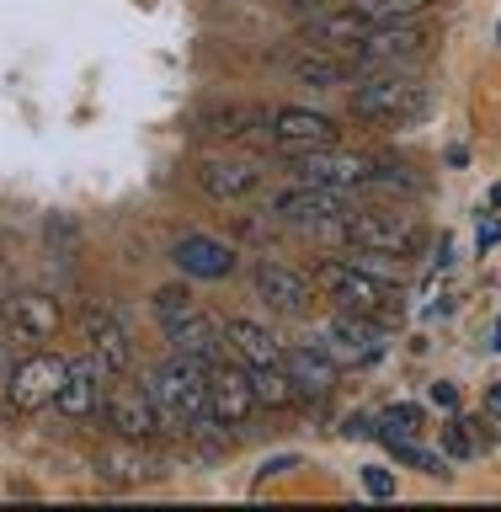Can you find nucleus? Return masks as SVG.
<instances>
[{"label": "nucleus", "mask_w": 501, "mask_h": 512, "mask_svg": "<svg viewBox=\"0 0 501 512\" xmlns=\"http://www.w3.org/2000/svg\"><path fill=\"white\" fill-rule=\"evenodd\" d=\"M315 294L331 299L336 310H358V315H400V288L390 278H379L374 267L358 262H320L310 272Z\"/></svg>", "instance_id": "f257e3e1"}, {"label": "nucleus", "mask_w": 501, "mask_h": 512, "mask_svg": "<svg viewBox=\"0 0 501 512\" xmlns=\"http://www.w3.org/2000/svg\"><path fill=\"white\" fill-rule=\"evenodd\" d=\"M208 368H214V363L182 358V352L155 368L150 384H144V395L155 400V416H160V422L187 427L192 416H203V411H208Z\"/></svg>", "instance_id": "f03ea898"}, {"label": "nucleus", "mask_w": 501, "mask_h": 512, "mask_svg": "<svg viewBox=\"0 0 501 512\" xmlns=\"http://www.w3.org/2000/svg\"><path fill=\"white\" fill-rule=\"evenodd\" d=\"M347 107H352V118H368V123H411L432 107V91L422 86V80L390 70V75L358 80L352 96H347Z\"/></svg>", "instance_id": "7ed1b4c3"}, {"label": "nucleus", "mask_w": 501, "mask_h": 512, "mask_svg": "<svg viewBox=\"0 0 501 512\" xmlns=\"http://www.w3.org/2000/svg\"><path fill=\"white\" fill-rule=\"evenodd\" d=\"M347 240L368 256H395L406 262L427 246V230L400 208H363V214H347Z\"/></svg>", "instance_id": "20e7f679"}, {"label": "nucleus", "mask_w": 501, "mask_h": 512, "mask_svg": "<svg viewBox=\"0 0 501 512\" xmlns=\"http://www.w3.org/2000/svg\"><path fill=\"white\" fill-rule=\"evenodd\" d=\"M379 160L374 155H358V150H336V144H326V150H299L294 155V171L299 182H315V187H336V192H352V187H368V176H374Z\"/></svg>", "instance_id": "39448f33"}, {"label": "nucleus", "mask_w": 501, "mask_h": 512, "mask_svg": "<svg viewBox=\"0 0 501 512\" xmlns=\"http://www.w3.org/2000/svg\"><path fill=\"white\" fill-rule=\"evenodd\" d=\"M64 368H70V358H59V352H32V358H22L11 368L6 379V400L16 411H43L54 406L59 384H64Z\"/></svg>", "instance_id": "423d86ee"}, {"label": "nucleus", "mask_w": 501, "mask_h": 512, "mask_svg": "<svg viewBox=\"0 0 501 512\" xmlns=\"http://www.w3.org/2000/svg\"><path fill=\"white\" fill-rule=\"evenodd\" d=\"M427 43H432V32L416 27L411 16H406V22H379V27H368L342 59H347V70H352V64H390V59H416Z\"/></svg>", "instance_id": "0eeeda50"}, {"label": "nucleus", "mask_w": 501, "mask_h": 512, "mask_svg": "<svg viewBox=\"0 0 501 512\" xmlns=\"http://www.w3.org/2000/svg\"><path fill=\"white\" fill-rule=\"evenodd\" d=\"M267 134L278 150L299 155V150H326V144H342V128L326 112H310V107H272L267 112Z\"/></svg>", "instance_id": "6e6552de"}, {"label": "nucleus", "mask_w": 501, "mask_h": 512, "mask_svg": "<svg viewBox=\"0 0 501 512\" xmlns=\"http://www.w3.org/2000/svg\"><path fill=\"white\" fill-rule=\"evenodd\" d=\"M384 326L374 315H358V310H336L331 315V326H326V352L336 363H352V368H363V363H374L384 358Z\"/></svg>", "instance_id": "1a4fd4ad"}, {"label": "nucleus", "mask_w": 501, "mask_h": 512, "mask_svg": "<svg viewBox=\"0 0 501 512\" xmlns=\"http://www.w3.org/2000/svg\"><path fill=\"white\" fill-rule=\"evenodd\" d=\"M272 214L278 219H294V224H331V219H347L352 214V203H347V192H336V187H315V182H299V187H283V192H272Z\"/></svg>", "instance_id": "9d476101"}, {"label": "nucleus", "mask_w": 501, "mask_h": 512, "mask_svg": "<svg viewBox=\"0 0 501 512\" xmlns=\"http://www.w3.org/2000/svg\"><path fill=\"white\" fill-rule=\"evenodd\" d=\"M6 326H11L16 342L43 347V342H54V336H59V326H64V310H59V299H54V294L22 288V294H11V299H6Z\"/></svg>", "instance_id": "9b49d317"}, {"label": "nucleus", "mask_w": 501, "mask_h": 512, "mask_svg": "<svg viewBox=\"0 0 501 512\" xmlns=\"http://www.w3.org/2000/svg\"><path fill=\"white\" fill-rule=\"evenodd\" d=\"M102 400H107V374H102V363L91 358H70V368H64V384H59V395H54V411L59 416H70V422H91L96 411H102Z\"/></svg>", "instance_id": "f8f14e48"}, {"label": "nucleus", "mask_w": 501, "mask_h": 512, "mask_svg": "<svg viewBox=\"0 0 501 512\" xmlns=\"http://www.w3.org/2000/svg\"><path fill=\"white\" fill-rule=\"evenodd\" d=\"M198 187L214 203H240V198H251V192H262V166L246 155H208L198 166Z\"/></svg>", "instance_id": "ddd939ff"}, {"label": "nucleus", "mask_w": 501, "mask_h": 512, "mask_svg": "<svg viewBox=\"0 0 501 512\" xmlns=\"http://www.w3.org/2000/svg\"><path fill=\"white\" fill-rule=\"evenodd\" d=\"M102 416H107V427L118 432V438H128V443H150L155 432H160L155 400L144 395L139 384H118V390H107Z\"/></svg>", "instance_id": "4468645a"}, {"label": "nucleus", "mask_w": 501, "mask_h": 512, "mask_svg": "<svg viewBox=\"0 0 501 512\" xmlns=\"http://www.w3.org/2000/svg\"><path fill=\"white\" fill-rule=\"evenodd\" d=\"M251 288H256V299L272 304V310H283V315H299V310H310V304L320 299L315 283L304 278V272L283 267V262H262L251 272Z\"/></svg>", "instance_id": "2eb2a0df"}, {"label": "nucleus", "mask_w": 501, "mask_h": 512, "mask_svg": "<svg viewBox=\"0 0 501 512\" xmlns=\"http://www.w3.org/2000/svg\"><path fill=\"white\" fill-rule=\"evenodd\" d=\"M171 262L182 267L187 278L224 283V278L240 267V256H235V246H224V240H214V235H182V240L171 246Z\"/></svg>", "instance_id": "dca6fc26"}, {"label": "nucleus", "mask_w": 501, "mask_h": 512, "mask_svg": "<svg viewBox=\"0 0 501 512\" xmlns=\"http://www.w3.org/2000/svg\"><path fill=\"white\" fill-rule=\"evenodd\" d=\"M208 411H214L224 427L251 422L256 395H251V374H246V368H219V363L208 368Z\"/></svg>", "instance_id": "f3484780"}, {"label": "nucleus", "mask_w": 501, "mask_h": 512, "mask_svg": "<svg viewBox=\"0 0 501 512\" xmlns=\"http://www.w3.org/2000/svg\"><path fill=\"white\" fill-rule=\"evenodd\" d=\"M283 374L294 379L299 395H310V400H326L336 390V358H331L326 347H315V342L283 347Z\"/></svg>", "instance_id": "a211bd4d"}, {"label": "nucleus", "mask_w": 501, "mask_h": 512, "mask_svg": "<svg viewBox=\"0 0 501 512\" xmlns=\"http://www.w3.org/2000/svg\"><path fill=\"white\" fill-rule=\"evenodd\" d=\"M86 342H91V358L102 363V374H128L134 347H128V331L112 320V310H91L86 315Z\"/></svg>", "instance_id": "6ab92c4d"}, {"label": "nucleus", "mask_w": 501, "mask_h": 512, "mask_svg": "<svg viewBox=\"0 0 501 512\" xmlns=\"http://www.w3.org/2000/svg\"><path fill=\"white\" fill-rule=\"evenodd\" d=\"M166 342H171V352H182V358H203V363H214L224 336H219V320H214V315L187 310V315L166 320Z\"/></svg>", "instance_id": "aec40b11"}, {"label": "nucleus", "mask_w": 501, "mask_h": 512, "mask_svg": "<svg viewBox=\"0 0 501 512\" xmlns=\"http://www.w3.org/2000/svg\"><path fill=\"white\" fill-rule=\"evenodd\" d=\"M368 32V22L358 11H315L310 22H304V43H315V48H331V54H347L352 43H358Z\"/></svg>", "instance_id": "412c9836"}, {"label": "nucleus", "mask_w": 501, "mask_h": 512, "mask_svg": "<svg viewBox=\"0 0 501 512\" xmlns=\"http://www.w3.org/2000/svg\"><path fill=\"white\" fill-rule=\"evenodd\" d=\"M219 336L240 352V358H246V368H251V363H283L278 336H272L267 326H256V320H246V315H230V320L219 326Z\"/></svg>", "instance_id": "4be33fe9"}, {"label": "nucleus", "mask_w": 501, "mask_h": 512, "mask_svg": "<svg viewBox=\"0 0 501 512\" xmlns=\"http://www.w3.org/2000/svg\"><path fill=\"white\" fill-rule=\"evenodd\" d=\"M96 470H102L107 480H118V486H139V480L160 475V464L150 454H139V443L118 438V448H102V454H96Z\"/></svg>", "instance_id": "5701e85b"}, {"label": "nucleus", "mask_w": 501, "mask_h": 512, "mask_svg": "<svg viewBox=\"0 0 501 512\" xmlns=\"http://www.w3.org/2000/svg\"><path fill=\"white\" fill-rule=\"evenodd\" d=\"M246 374H251V395H256V406L283 411V406H294V400H299L294 379L283 374V363H251Z\"/></svg>", "instance_id": "b1692460"}, {"label": "nucleus", "mask_w": 501, "mask_h": 512, "mask_svg": "<svg viewBox=\"0 0 501 512\" xmlns=\"http://www.w3.org/2000/svg\"><path fill=\"white\" fill-rule=\"evenodd\" d=\"M288 64H294V75L310 80V86H342L347 80V59L331 54V48H315V43L304 48V54H294Z\"/></svg>", "instance_id": "393cba45"}, {"label": "nucleus", "mask_w": 501, "mask_h": 512, "mask_svg": "<svg viewBox=\"0 0 501 512\" xmlns=\"http://www.w3.org/2000/svg\"><path fill=\"white\" fill-rule=\"evenodd\" d=\"M187 438H192V448H198V454H208V459H224L235 448V438H230V427L219 422L214 411H203V416H192V422L182 427Z\"/></svg>", "instance_id": "a878e982"}, {"label": "nucleus", "mask_w": 501, "mask_h": 512, "mask_svg": "<svg viewBox=\"0 0 501 512\" xmlns=\"http://www.w3.org/2000/svg\"><path fill=\"white\" fill-rule=\"evenodd\" d=\"M251 128L267 134V112L262 107H219L214 118H208V134H224V139H240V134H251Z\"/></svg>", "instance_id": "bb28decb"}, {"label": "nucleus", "mask_w": 501, "mask_h": 512, "mask_svg": "<svg viewBox=\"0 0 501 512\" xmlns=\"http://www.w3.org/2000/svg\"><path fill=\"white\" fill-rule=\"evenodd\" d=\"M427 6H432V0H352V11H358L368 27H379V22H406V16H422Z\"/></svg>", "instance_id": "cd10ccee"}, {"label": "nucleus", "mask_w": 501, "mask_h": 512, "mask_svg": "<svg viewBox=\"0 0 501 512\" xmlns=\"http://www.w3.org/2000/svg\"><path fill=\"white\" fill-rule=\"evenodd\" d=\"M374 438H384V448L395 454V464H406V470H422V475H443V459L427 454V448H416L411 438H395V432L374 427Z\"/></svg>", "instance_id": "c85d7f7f"}, {"label": "nucleus", "mask_w": 501, "mask_h": 512, "mask_svg": "<svg viewBox=\"0 0 501 512\" xmlns=\"http://www.w3.org/2000/svg\"><path fill=\"white\" fill-rule=\"evenodd\" d=\"M192 310V288L187 283H166L155 294V315H160V326H166V320H176V315H187Z\"/></svg>", "instance_id": "c756f323"}, {"label": "nucleus", "mask_w": 501, "mask_h": 512, "mask_svg": "<svg viewBox=\"0 0 501 512\" xmlns=\"http://www.w3.org/2000/svg\"><path fill=\"white\" fill-rule=\"evenodd\" d=\"M384 432H400V438H416V432H422V411L400 400V406H390V411H384Z\"/></svg>", "instance_id": "7c9ffc66"}, {"label": "nucleus", "mask_w": 501, "mask_h": 512, "mask_svg": "<svg viewBox=\"0 0 501 512\" xmlns=\"http://www.w3.org/2000/svg\"><path fill=\"white\" fill-rule=\"evenodd\" d=\"M363 491L379 496V502H390V496H395V470H384V464H363Z\"/></svg>", "instance_id": "2f4dec72"}, {"label": "nucleus", "mask_w": 501, "mask_h": 512, "mask_svg": "<svg viewBox=\"0 0 501 512\" xmlns=\"http://www.w3.org/2000/svg\"><path fill=\"white\" fill-rule=\"evenodd\" d=\"M443 448H448V454H454V459H470V454H475L470 422H448V427H443Z\"/></svg>", "instance_id": "473e14b6"}, {"label": "nucleus", "mask_w": 501, "mask_h": 512, "mask_svg": "<svg viewBox=\"0 0 501 512\" xmlns=\"http://www.w3.org/2000/svg\"><path fill=\"white\" fill-rule=\"evenodd\" d=\"M432 406H443V411H459V390L448 379H438L432 384Z\"/></svg>", "instance_id": "72a5a7b5"}, {"label": "nucleus", "mask_w": 501, "mask_h": 512, "mask_svg": "<svg viewBox=\"0 0 501 512\" xmlns=\"http://www.w3.org/2000/svg\"><path fill=\"white\" fill-rule=\"evenodd\" d=\"M475 240H480V251H486V246H496V240H501V219H480Z\"/></svg>", "instance_id": "f704fd0d"}, {"label": "nucleus", "mask_w": 501, "mask_h": 512, "mask_svg": "<svg viewBox=\"0 0 501 512\" xmlns=\"http://www.w3.org/2000/svg\"><path fill=\"white\" fill-rule=\"evenodd\" d=\"M262 470H267V475H288V470H299V459H294V454H278V459H267Z\"/></svg>", "instance_id": "c9c22d12"}, {"label": "nucleus", "mask_w": 501, "mask_h": 512, "mask_svg": "<svg viewBox=\"0 0 501 512\" xmlns=\"http://www.w3.org/2000/svg\"><path fill=\"white\" fill-rule=\"evenodd\" d=\"M486 411L501 416V384H491V390H486Z\"/></svg>", "instance_id": "e433bc0d"}, {"label": "nucleus", "mask_w": 501, "mask_h": 512, "mask_svg": "<svg viewBox=\"0 0 501 512\" xmlns=\"http://www.w3.org/2000/svg\"><path fill=\"white\" fill-rule=\"evenodd\" d=\"M288 6H294V11H310V16H315L320 6H326V0H288Z\"/></svg>", "instance_id": "4c0bfd02"}, {"label": "nucleus", "mask_w": 501, "mask_h": 512, "mask_svg": "<svg viewBox=\"0 0 501 512\" xmlns=\"http://www.w3.org/2000/svg\"><path fill=\"white\" fill-rule=\"evenodd\" d=\"M491 347H496V352H501V320H496V342H491Z\"/></svg>", "instance_id": "58836bf2"}]
</instances>
